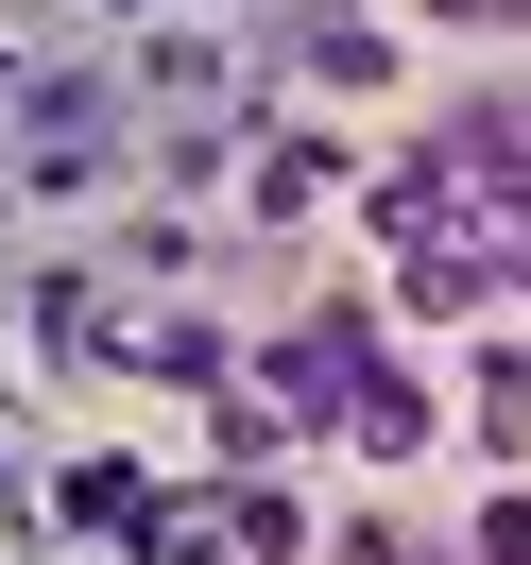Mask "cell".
<instances>
[{
  "mask_svg": "<svg viewBox=\"0 0 531 565\" xmlns=\"http://www.w3.org/2000/svg\"><path fill=\"white\" fill-rule=\"evenodd\" d=\"M378 241H394V275H412L428 309H497V291H531V172H514V154H480V138L394 154Z\"/></svg>",
  "mask_w": 531,
  "mask_h": 565,
  "instance_id": "cell-1",
  "label": "cell"
},
{
  "mask_svg": "<svg viewBox=\"0 0 531 565\" xmlns=\"http://www.w3.org/2000/svg\"><path fill=\"white\" fill-rule=\"evenodd\" d=\"M138 548H155V565H291L309 531H291V497L241 462L223 497H155V514H138Z\"/></svg>",
  "mask_w": 531,
  "mask_h": 565,
  "instance_id": "cell-2",
  "label": "cell"
},
{
  "mask_svg": "<svg viewBox=\"0 0 531 565\" xmlns=\"http://www.w3.org/2000/svg\"><path fill=\"white\" fill-rule=\"evenodd\" d=\"M138 514H155L138 462H70V531H120V548H138Z\"/></svg>",
  "mask_w": 531,
  "mask_h": 565,
  "instance_id": "cell-3",
  "label": "cell"
},
{
  "mask_svg": "<svg viewBox=\"0 0 531 565\" xmlns=\"http://www.w3.org/2000/svg\"><path fill=\"white\" fill-rule=\"evenodd\" d=\"M104 18H138V0H104Z\"/></svg>",
  "mask_w": 531,
  "mask_h": 565,
  "instance_id": "cell-4",
  "label": "cell"
}]
</instances>
